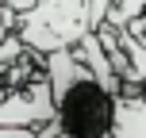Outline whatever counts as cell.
I'll return each instance as SVG.
<instances>
[{"mask_svg": "<svg viewBox=\"0 0 146 138\" xmlns=\"http://www.w3.org/2000/svg\"><path fill=\"white\" fill-rule=\"evenodd\" d=\"M42 77L54 88V134L58 138H111L119 96L92 77L77 50L46 54Z\"/></svg>", "mask_w": 146, "mask_h": 138, "instance_id": "1", "label": "cell"}, {"mask_svg": "<svg viewBox=\"0 0 146 138\" xmlns=\"http://www.w3.org/2000/svg\"><path fill=\"white\" fill-rule=\"evenodd\" d=\"M111 0H35L27 15L19 19V42L27 50L58 54V50H77V42L92 31H100V19H108Z\"/></svg>", "mask_w": 146, "mask_h": 138, "instance_id": "2", "label": "cell"}, {"mask_svg": "<svg viewBox=\"0 0 146 138\" xmlns=\"http://www.w3.org/2000/svg\"><path fill=\"white\" fill-rule=\"evenodd\" d=\"M50 123H54V88L46 77H35L27 88H15L0 100V127L38 134Z\"/></svg>", "mask_w": 146, "mask_h": 138, "instance_id": "3", "label": "cell"}, {"mask_svg": "<svg viewBox=\"0 0 146 138\" xmlns=\"http://www.w3.org/2000/svg\"><path fill=\"white\" fill-rule=\"evenodd\" d=\"M111 138H146V96H139V92H119Z\"/></svg>", "mask_w": 146, "mask_h": 138, "instance_id": "4", "label": "cell"}, {"mask_svg": "<svg viewBox=\"0 0 146 138\" xmlns=\"http://www.w3.org/2000/svg\"><path fill=\"white\" fill-rule=\"evenodd\" d=\"M127 31H131L135 38H142V46H146V15H139V19H135V23H131Z\"/></svg>", "mask_w": 146, "mask_h": 138, "instance_id": "5", "label": "cell"}, {"mask_svg": "<svg viewBox=\"0 0 146 138\" xmlns=\"http://www.w3.org/2000/svg\"><path fill=\"white\" fill-rule=\"evenodd\" d=\"M0 138H38L35 131H12V127H0Z\"/></svg>", "mask_w": 146, "mask_h": 138, "instance_id": "6", "label": "cell"}, {"mask_svg": "<svg viewBox=\"0 0 146 138\" xmlns=\"http://www.w3.org/2000/svg\"><path fill=\"white\" fill-rule=\"evenodd\" d=\"M4 4H8V0H0V8H4Z\"/></svg>", "mask_w": 146, "mask_h": 138, "instance_id": "7", "label": "cell"}]
</instances>
